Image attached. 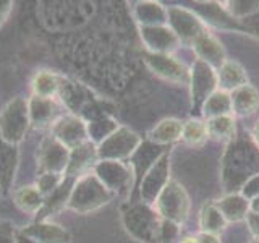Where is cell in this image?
Instances as JSON below:
<instances>
[{"label":"cell","instance_id":"cell-1","mask_svg":"<svg viewBox=\"0 0 259 243\" xmlns=\"http://www.w3.org/2000/svg\"><path fill=\"white\" fill-rule=\"evenodd\" d=\"M259 174V148L248 136L227 143L221 159V182L227 193H238L251 177Z\"/></svg>","mask_w":259,"mask_h":243},{"label":"cell","instance_id":"cell-2","mask_svg":"<svg viewBox=\"0 0 259 243\" xmlns=\"http://www.w3.org/2000/svg\"><path fill=\"white\" fill-rule=\"evenodd\" d=\"M121 224L126 233L140 243H160L162 217L146 202H128L121 208Z\"/></svg>","mask_w":259,"mask_h":243},{"label":"cell","instance_id":"cell-3","mask_svg":"<svg viewBox=\"0 0 259 243\" xmlns=\"http://www.w3.org/2000/svg\"><path fill=\"white\" fill-rule=\"evenodd\" d=\"M113 198L115 196L105 188L91 170V172L75 178L67 209L76 214H91L107 206Z\"/></svg>","mask_w":259,"mask_h":243},{"label":"cell","instance_id":"cell-4","mask_svg":"<svg viewBox=\"0 0 259 243\" xmlns=\"http://www.w3.org/2000/svg\"><path fill=\"white\" fill-rule=\"evenodd\" d=\"M31 128L28 97H13L0 110V138L13 146H18Z\"/></svg>","mask_w":259,"mask_h":243},{"label":"cell","instance_id":"cell-5","mask_svg":"<svg viewBox=\"0 0 259 243\" xmlns=\"http://www.w3.org/2000/svg\"><path fill=\"white\" fill-rule=\"evenodd\" d=\"M154 209L164 221L183 225L186 219L190 217V194L180 182L170 178V182L165 185V188L160 191L156 202H154Z\"/></svg>","mask_w":259,"mask_h":243},{"label":"cell","instance_id":"cell-6","mask_svg":"<svg viewBox=\"0 0 259 243\" xmlns=\"http://www.w3.org/2000/svg\"><path fill=\"white\" fill-rule=\"evenodd\" d=\"M93 172L113 196L128 198L136 185V177L128 162L97 160Z\"/></svg>","mask_w":259,"mask_h":243},{"label":"cell","instance_id":"cell-7","mask_svg":"<svg viewBox=\"0 0 259 243\" xmlns=\"http://www.w3.org/2000/svg\"><path fill=\"white\" fill-rule=\"evenodd\" d=\"M143 143L141 136L132 128L120 125L102 143L97 144L99 160H121L128 162Z\"/></svg>","mask_w":259,"mask_h":243},{"label":"cell","instance_id":"cell-8","mask_svg":"<svg viewBox=\"0 0 259 243\" xmlns=\"http://www.w3.org/2000/svg\"><path fill=\"white\" fill-rule=\"evenodd\" d=\"M190 96H191V109L201 110L204 101L219 89L217 83V70L202 60H194L190 67Z\"/></svg>","mask_w":259,"mask_h":243},{"label":"cell","instance_id":"cell-9","mask_svg":"<svg viewBox=\"0 0 259 243\" xmlns=\"http://www.w3.org/2000/svg\"><path fill=\"white\" fill-rule=\"evenodd\" d=\"M167 26L175 32L180 43L193 44V40L201 36L207 28L202 20L190 8L180 5L167 7Z\"/></svg>","mask_w":259,"mask_h":243},{"label":"cell","instance_id":"cell-10","mask_svg":"<svg viewBox=\"0 0 259 243\" xmlns=\"http://www.w3.org/2000/svg\"><path fill=\"white\" fill-rule=\"evenodd\" d=\"M70 160V149L57 141L52 135L42 138L36 151V167L37 174L42 172H54L63 174L67 172Z\"/></svg>","mask_w":259,"mask_h":243},{"label":"cell","instance_id":"cell-11","mask_svg":"<svg viewBox=\"0 0 259 243\" xmlns=\"http://www.w3.org/2000/svg\"><path fill=\"white\" fill-rule=\"evenodd\" d=\"M168 182H170V156L168 152H165L164 156H160L154 162V166L138 182V191H140L141 202L154 206L160 191L165 188V185Z\"/></svg>","mask_w":259,"mask_h":243},{"label":"cell","instance_id":"cell-12","mask_svg":"<svg viewBox=\"0 0 259 243\" xmlns=\"http://www.w3.org/2000/svg\"><path fill=\"white\" fill-rule=\"evenodd\" d=\"M51 135L57 141H60L70 151L78 148L79 144L89 141L86 120L76 113L67 112L55 122L51 128Z\"/></svg>","mask_w":259,"mask_h":243},{"label":"cell","instance_id":"cell-13","mask_svg":"<svg viewBox=\"0 0 259 243\" xmlns=\"http://www.w3.org/2000/svg\"><path fill=\"white\" fill-rule=\"evenodd\" d=\"M144 62L148 68L156 76L170 81L177 85H188L190 81V68L186 65L174 57L172 54H151L146 52Z\"/></svg>","mask_w":259,"mask_h":243},{"label":"cell","instance_id":"cell-14","mask_svg":"<svg viewBox=\"0 0 259 243\" xmlns=\"http://www.w3.org/2000/svg\"><path fill=\"white\" fill-rule=\"evenodd\" d=\"M62 101L59 97H37V96H29L28 97V110H29V122L31 127L36 130H51L52 125L59 120L63 113Z\"/></svg>","mask_w":259,"mask_h":243},{"label":"cell","instance_id":"cell-15","mask_svg":"<svg viewBox=\"0 0 259 243\" xmlns=\"http://www.w3.org/2000/svg\"><path fill=\"white\" fill-rule=\"evenodd\" d=\"M143 44L151 54H172L180 46V39L167 24L164 26H143L140 28Z\"/></svg>","mask_w":259,"mask_h":243},{"label":"cell","instance_id":"cell-16","mask_svg":"<svg viewBox=\"0 0 259 243\" xmlns=\"http://www.w3.org/2000/svg\"><path fill=\"white\" fill-rule=\"evenodd\" d=\"M21 233L26 235L36 243H70V232L54 221H34L20 229Z\"/></svg>","mask_w":259,"mask_h":243},{"label":"cell","instance_id":"cell-17","mask_svg":"<svg viewBox=\"0 0 259 243\" xmlns=\"http://www.w3.org/2000/svg\"><path fill=\"white\" fill-rule=\"evenodd\" d=\"M193 51L196 54V59L210 65L212 68H221L222 63L227 60V54L222 43L214 34L206 29L201 36L193 40Z\"/></svg>","mask_w":259,"mask_h":243},{"label":"cell","instance_id":"cell-18","mask_svg":"<svg viewBox=\"0 0 259 243\" xmlns=\"http://www.w3.org/2000/svg\"><path fill=\"white\" fill-rule=\"evenodd\" d=\"M97 160H99V157H97V146L91 141H86L70 151V160L65 175L70 178H78L91 172Z\"/></svg>","mask_w":259,"mask_h":243},{"label":"cell","instance_id":"cell-19","mask_svg":"<svg viewBox=\"0 0 259 243\" xmlns=\"http://www.w3.org/2000/svg\"><path fill=\"white\" fill-rule=\"evenodd\" d=\"M193 12L196 13L199 18L202 20V23L210 24L214 28H222V29H240V24L237 20H233L232 16L227 13V10L224 8L222 4L217 2H202V4H196V7L193 8Z\"/></svg>","mask_w":259,"mask_h":243},{"label":"cell","instance_id":"cell-20","mask_svg":"<svg viewBox=\"0 0 259 243\" xmlns=\"http://www.w3.org/2000/svg\"><path fill=\"white\" fill-rule=\"evenodd\" d=\"M232 99V115L245 118L253 115L259 109V91L253 85H245L230 93Z\"/></svg>","mask_w":259,"mask_h":243},{"label":"cell","instance_id":"cell-21","mask_svg":"<svg viewBox=\"0 0 259 243\" xmlns=\"http://www.w3.org/2000/svg\"><path fill=\"white\" fill-rule=\"evenodd\" d=\"M133 18L138 26H164L167 24V7L154 0H144L133 5Z\"/></svg>","mask_w":259,"mask_h":243},{"label":"cell","instance_id":"cell-22","mask_svg":"<svg viewBox=\"0 0 259 243\" xmlns=\"http://www.w3.org/2000/svg\"><path fill=\"white\" fill-rule=\"evenodd\" d=\"M165 152L167 151L162 148V146L152 144L149 141H143L140 144V148H138L136 152L132 156V159L128 160L130 167L133 169L136 180L140 182L141 177L154 166V162H156L160 156H164Z\"/></svg>","mask_w":259,"mask_h":243},{"label":"cell","instance_id":"cell-23","mask_svg":"<svg viewBox=\"0 0 259 243\" xmlns=\"http://www.w3.org/2000/svg\"><path fill=\"white\" fill-rule=\"evenodd\" d=\"M229 224L246 221L249 214V201L240 193H225L222 198L214 201Z\"/></svg>","mask_w":259,"mask_h":243},{"label":"cell","instance_id":"cell-24","mask_svg":"<svg viewBox=\"0 0 259 243\" xmlns=\"http://www.w3.org/2000/svg\"><path fill=\"white\" fill-rule=\"evenodd\" d=\"M217 83L219 89L225 93H232L235 89L248 85V75L243 65L227 59L221 68H217Z\"/></svg>","mask_w":259,"mask_h":243},{"label":"cell","instance_id":"cell-25","mask_svg":"<svg viewBox=\"0 0 259 243\" xmlns=\"http://www.w3.org/2000/svg\"><path fill=\"white\" fill-rule=\"evenodd\" d=\"M73 182H75V178H70L65 175L63 183L51 194V196L46 198L44 206L40 209V213L37 214L36 221H51L52 216L59 214L62 209H67L68 198H70V193L73 188Z\"/></svg>","mask_w":259,"mask_h":243},{"label":"cell","instance_id":"cell-26","mask_svg":"<svg viewBox=\"0 0 259 243\" xmlns=\"http://www.w3.org/2000/svg\"><path fill=\"white\" fill-rule=\"evenodd\" d=\"M182 128H183V122L168 117L160 120L159 124H156V127H152L148 133V141L157 146H168L174 144L182 138Z\"/></svg>","mask_w":259,"mask_h":243},{"label":"cell","instance_id":"cell-27","mask_svg":"<svg viewBox=\"0 0 259 243\" xmlns=\"http://www.w3.org/2000/svg\"><path fill=\"white\" fill-rule=\"evenodd\" d=\"M16 167H18V146L8 144L0 138V188L2 191L12 188Z\"/></svg>","mask_w":259,"mask_h":243},{"label":"cell","instance_id":"cell-28","mask_svg":"<svg viewBox=\"0 0 259 243\" xmlns=\"http://www.w3.org/2000/svg\"><path fill=\"white\" fill-rule=\"evenodd\" d=\"M63 78L52 70H39L31 78V94L37 97H59Z\"/></svg>","mask_w":259,"mask_h":243},{"label":"cell","instance_id":"cell-29","mask_svg":"<svg viewBox=\"0 0 259 243\" xmlns=\"http://www.w3.org/2000/svg\"><path fill=\"white\" fill-rule=\"evenodd\" d=\"M13 202L21 213L37 216L40 213V209L44 206L46 198L40 194V191L36 188V185H23L20 188H16L13 191Z\"/></svg>","mask_w":259,"mask_h":243},{"label":"cell","instance_id":"cell-30","mask_svg":"<svg viewBox=\"0 0 259 243\" xmlns=\"http://www.w3.org/2000/svg\"><path fill=\"white\" fill-rule=\"evenodd\" d=\"M198 222H199V232L214 233L219 235V237H221V233H224L227 225H229V222L225 221L224 214L221 213V209L217 208L214 201H207L201 206Z\"/></svg>","mask_w":259,"mask_h":243},{"label":"cell","instance_id":"cell-31","mask_svg":"<svg viewBox=\"0 0 259 243\" xmlns=\"http://www.w3.org/2000/svg\"><path fill=\"white\" fill-rule=\"evenodd\" d=\"M202 120H209L221 115H232V99L230 93H225L222 89H217L210 94L204 104L201 105Z\"/></svg>","mask_w":259,"mask_h":243},{"label":"cell","instance_id":"cell-32","mask_svg":"<svg viewBox=\"0 0 259 243\" xmlns=\"http://www.w3.org/2000/svg\"><path fill=\"white\" fill-rule=\"evenodd\" d=\"M86 124H88L89 141L94 143L96 146L102 143L105 138L120 127L115 118H112L110 115H105V113H97L93 118L86 120Z\"/></svg>","mask_w":259,"mask_h":243},{"label":"cell","instance_id":"cell-33","mask_svg":"<svg viewBox=\"0 0 259 243\" xmlns=\"http://www.w3.org/2000/svg\"><path fill=\"white\" fill-rule=\"evenodd\" d=\"M204 122L207 127V135L212 140L230 143L237 136V124H235L233 115H221Z\"/></svg>","mask_w":259,"mask_h":243},{"label":"cell","instance_id":"cell-34","mask_svg":"<svg viewBox=\"0 0 259 243\" xmlns=\"http://www.w3.org/2000/svg\"><path fill=\"white\" fill-rule=\"evenodd\" d=\"M207 138H209L207 127H206V122L202 118L191 117L186 122H183L180 140L186 146H191V148H199V146H202L207 141Z\"/></svg>","mask_w":259,"mask_h":243},{"label":"cell","instance_id":"cell-35","mask_svg":"<svg viewBox=\"0 0 259 243\" xmlns=\"http://www.w3.org/2000/svg\"><path fill=\"white\" fill-rule=\"evenodd\" d=\"M222 5L227 13L237 21L245 20L259 10V0H233V2H225Z\"/></svg>","mask_w":259,"mask_h":243},{"label":"cell","instance_id":"cell-36","mask_svg":"<svg viewBox=\"0 0 259 243\" xmlns=\"http://www.w3.org/2000/svg\"><path fill=\"white\" fill-rule=\"evenodd\" d=\"M65 175L63 174H54V172H42L37 174L36 177V188L40 191L44 198L51 196V194L59 188V186L63 183Z\"/></svg>","mask_w":259,"mask_h":243},{"label":"cell","instance_id":"cell-37","mask_svg":"<svg viewBox=\"0 0 259 243\" xmlns=\"http://www.w3.org/2000/svg\"><path fill=\"white\" fill-rule=\"evenodd\" d=\"M180 230H182V225L174 224L170 221H164V219H162L160 243H175L177 240L180 241Z\"/></svg>","mask_w":259,"mask_h":243},{"label":"cell","instance_id":"cell-38","mask_svg":"<svg viewBox=\"0 0 259 243\" xmlns=\"http://www.w3.org/2000/svg\"><path fill=\"white\" fill-rule=\"evenodd\" d=\"M240 29L248 32L249 36H254L256 39H259V10L254 12L253 15H249L248 18L238 21Z\"/></svg>","mask_w":259,"mask_h":243},{"label":"cell","instance_id":"cell-39","mask_svg":"<svg viewBox=\"0 0 259 243\" xmlns=\"http://www.w3.org/2000/svg\"><path fill=\"white\" fill-rule=\"evenodd\" d=\"M240 194H243L248 201L254 199L259 196V174L253 175L249 178V180L245 182V185L241 186V190L238 191Z\"/></svg>","mask_w":259,"mask_h":243},{"label":"cell","instance_id":"cell-40","mask_svg":"<svg viewBox=\"0 0 259 243\" xmlns=\"http://www.w3.org/2000/svg\"><path fill=\"white\" fill-rule=\"evenodd\" d=\"M16 232L12 222L0 221V243H16Z\"/></svg>","mask_w":259,"mask_h":243},{"label":"cell","instance_id":"cell-41","mask_svg":"<svg viewBox=\"0 0 259 243\" xmlns=\"http://www.w3.org/2000/svg\"><path fill=\"white\" fill-rule=\"evenodd\" d=\"M13 10V2L12 0H0V28L7 23L8 16H10Z\"/></svg>","mask_w":259,"mask_h":243},{"label":"cell","instance_id":"cell-42","mask_svg":"<svg viewBox=\"0 0 259 243\" xmlns=\"http://www.w3.org/2000/svg\"><path fill=\"white\" fill-rule=\"evenodd\" d=\"M246 225L254 238H259V214L249 213L246 217Z\"/></svg>","mask_w":259,"mask_h":243},{"label":"cell","instance_id":"cell-43","mask_svg":"<svg viewBox=\"0 0 259 243\" xmlns=\"http://www.w3.org/2000/svg\"><path fill=\"white\" fill-rule=\"evenodd\" d=\"M196 237V243H222L221 237L214 233H206V232H199L194 235Z\"/></svg>","mask_w":259,"mask_h":243},{"label":"cell","instance_id":"cell-44","mask_svg":"<svg viewBox=\"0 0 259 243\" xmlns=\"http://www.w3.org/2000/svg\"><path fill=\"white\" fill-rule=\"evenodd\" d=\"M249 213L259 214V196L249 201Z\"/></svg>","mask_w":259,"mask_h":243},{"label":"cell","instance_id":"cell-45","mask_svg":"<svg viewBox=\"0 0 259 243\" xmlns=\"http://www.w3.org/2000/svg\"><path fill=\"white\" fill-rule=\"evenodd\" d=\"M16 243H36V241H32L31 238H28L26 235L21 233L20 230L16 232Z\"/></svg>","mask_w":259,"mask_h":243},{"label":"cell","instance_id":"cell-46","mask_svg":"<svg viewBox=\"0 0 259 243\" xmlns=\"http://www.w3.org/2000/svg\"><path fill=\"white\" fill-rule=\"evenodd\" d=\"M251 138H253V141L256 143V146L259 148V120L256 122V125L253 128V133H251Z\"/></svg>","mask_w":259,"mask_h":243},{"label":"cell","instance_id":"cell-47","mask_svg":"<svg viewBox=\"0 0 259 243\" xmlns=\"http://www.w3.org/2000/svg\"><path fill=\"white\" fill-rule=\"evenodd\" d=\"M178 243H196V237H185Z\"/></svg>","mask_w":259,"mask_h":243},{"label":"cell","instance_id":"cell-48","mask_svg":"<svg viewBox=\"0 0 259 243\" xmlns=\"http://www.w3.org/2000/svg\"><path fill=\"white\" fill-rule=\"evenodd\" d=\"M249 243H259V238H254V240H251Z\"/></svg>","mask_w":259,"mask_h":243},{"label":"cell","instance_id":"cell-49","mask_svg":"<svg viewBox=\"0 0 259 243\" xmlns=\"http://www.w3.org/2000/svg\"><path fill=\"white\" fill-rule=\"evenodd\" d=\"M0 191H2V188H0Z\"/></svg>","mask_w":259,"mask_h":243}]
</instances>
